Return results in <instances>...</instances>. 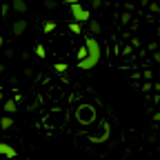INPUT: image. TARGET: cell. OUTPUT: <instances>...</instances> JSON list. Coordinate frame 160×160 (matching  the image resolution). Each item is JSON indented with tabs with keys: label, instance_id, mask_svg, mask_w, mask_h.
Wrapping results in <instances>:
<instances>
[{
	"label": "cell",
	"instance_id": "cell-1",
	"mask_svg": "<svg viewBox=\"0 0 160 160\" xmlns=\"http://www.w3.org/2000/svg\"><path fill=\"white\" fill-rule=\"evenodd\" d=\"M85 47H87V58L85 60H78V67L80 69H93L100 62V45L96 38H85Z\"/></svg>",
	"mask_w": 160,
	"mask_h": 160
},
{
	"label": "cell",
	"instance_id": "cell-2",
	"mask_svg": "<svg viewBox=\"0 0 160 160\" xmlns=\"http://www.w3.org/2000/svg\"><path fill=\"white\" fill-rule=\"evenodd\" d=\"M69 9H71V16H73V20L76 22H89V11L80 5V2H76V5H69Z\"/></svg>",
	"mask_w": 160,
	"mask_h": 160
},
{
	"label": "cell",
	"instance_id": "cell-3",
	"mask_svg": "<svg viewBox=\"0 0 160 160\" xmlns=\"http://www.w3.org/2000/svg\"><path fill=\"white\" fill-rule=\"evenodd\" d=\"M0 156H7V158L16 160V149L11 145H7V142H0Z\"/></svg>",
	"mask_w": 160,
	"mask_h": 160
},
{
	"label": "cell",
	"instance_id": "cell-4",
	"mask_svg": "<svg viewBox=\"0 0 160 160\" xmlns=\"http://www.w3.org/2000/svg\"><path fill=\"white\" fill-rule=\"evenodd\" d=\"M25 31H27V20H16V22H13V33L22 36Z\"/></svg>",
	"mask_w": 160,
	"mask_h": 160
},
{
	"label": "cell",
	"instance_id": "cell-5",
	"mask_svg": "<svg viewBox=\"0 0 160 160\" xmlns=\"http://www.w3.org/2000/svg\"><path fill=\"white\" fill-rule=\"evenodd\" d=\"M11 9L16 13H25L27 11V2H25V0H11Z\"/></svg>",
	"mask_w": 160,
	"mask_h": 160
},
{
	"label": "cell",
	"instance_id": "cell-6",
	"mask_svg": "<svg viewBox=\"0 0 160 160\" xmlns=\"http://www.w3.org/2000/svg\"><path fill=\"white\" fill-rule=\"evenodd\" d=\"M2 109H5V113L7 116H11V113H16V109H18V105H16V100H5V105H2Z\"/></svg>",
	"mask_w": 160,
	"mask_h": 160
},
{
	"label": "cell",
	"instance_id": "cell-7",
	"mask_svg": "<svg viewBox=\"0 0 160 160\" xmlns=\"http://www.w3.org/2000/svg\"><path fill=\"white\" fill-rule=\"evenodd\" d=\"M11 127H13V118H11V116H2V118H0V129L9 131Z\"/></svg>",
	"mask_w": 160,
	"mask_h": 160
},
{
	"label": "cell",
	"instance_id": "cell-8",
	"mask_svg": "<svg viewBox=\"0 0 160 160\" xmlns=\"http://www.w3.org/2000/svg\"><path fill=\"white\" fill-rule=\"evenodd\" d=\"M100 31H102V27H100L98 20H89V33H91V36H98Z\"/></svg>",
	"mask_w": 160,
	"mask_h": 160
},
{
	"label": "cell",
	"instance_id": "cell-9",
	"mask_svg": "<svg viewBox=\"0 0 160 160\" xmlns=\"http://www.w3.org/2000/svg\"><path fill=\"white\" fill-rule=\"evenodd\" d=\"M42 29H45V33H51V31L56 29V22H53V20H45V25H42Z\"/></svg>",
	"mask_w": 160,
	"mask_h": 160
},
{
	"label": "cell",
	"instance_id": "cell-10",
	"mask_svg": "<svg viewBox=\"0 0 160 160\" xmlns=\"http://www.w3.org/2000/svg\"><path fill=\"white\" fill-rule=\"evenodd\" d=\"M36 56H38V58H45V56H47V51H45L42 45H38V47H36Z\"/></svg>",
	"mask_w": 160,
	"mask_h": 160
},
{
	"label": "cell",
	"instance_id": "cell-11",
	"mask_svg": "<svg viewBox=\"0 0 160 160\" xmlns=\"http://www.w3.org/2000/svg\"><path fill=\"white\" fill-rule=\"evenodd\" d=\"M69 29H71V33H80V22H76V20H73V22L69 25Z\"/></svg>",
	"mask_w": 160,
	"mask_h": 160
},
{
	"label": "cell",
	"instance_id": "cell-12",
	"mask_svg": "<svg viewBox=\"0 0 160 160\" xmlns=\"http://www.w3.org/2000/svg\"><path fill=\"white\" fill-rule=\"evenodd\" d=\"M53 69L62 73V71H67V65H62V62H58V65H53Z\"/></svg>",
	"mask_w": 160,
	"mask_h": 160
},
{
	"label": "cell",
	"instance_id": "cell-13",
	"mask_svg": "<svg viewBox=\"0 0 160 160\" xmlns=\"http://www.w3.org/2000/svg\"><path fill=\"white\" fill-rule=\"evenodd\" d=\"M45 9H56V0H45Z\"/></svg>",
	"mask_w": 160,
	"mask_h": 160
},
{
	"label": "cell",
	"instance_id": "cell-14",
	"mask_svg": "<svg viewBox=\"0 0 160 160\" xmlns=\"http://www.w3.org/2000/svg\"><path fill=\"white\" fill-rule=\"evenodd\" d=\"M120 20H122V25H127L129 20H131V13H122V16H120Z\"/></svg>",
	"mask_w": 160,
	"mask_h": 160
},
{
	"label": "cell",
	"instance_id": "cell-15",
	"mask_svg": "<svg viewBox=\"0 0 160 160\" xmlns=\"http://www.w3.org/2000/svg\"><path fill=\"white\" fill-rule=\"evenodd\" d=\"M9 11H11L9 5H2V9H0V13H2V16H9Z\"/></svg>",
	"mask_w": 160,
	"mask_h": 160
},
{
	"label": "cell",
	"instance_id": "cell-16",
	"mask_svg": "<svg viewBox=\"0 0 160 160\" xmlns=\"http://www.w3.org/2000/svg\"><path fill=\"white\" fill-rule=\"evenodd\" d=\"M149 9H151V11H153V13H156V11H160V7H158V5H156V2H151V5H149Z\"/></svg>",
	"mask_w": 160,
	"mask_h": 160
},
{
	"label": "cell",
	"instance_id": "cell-17",
	"mask_svg": "<svg viewBox=\"0 0 160 160\" xmlns=\"http://www.w3.org/2000/svg\"><path fill=\"white\" fill-rule=\"evenodd\" d=\"M91 5H93V7H96V9H98V7H100V5H102V0H91Z\"/></svg>",
	"mask_w": 160,
	"mask_h": 160
},
{
	"label": "cell",
	"instance_id": "cell-18",
	"mask_svg": "<svg viewBox=\"0 0 160 160\" xmlns=\"http://www.w3.org/2000/svg\"><path fill=\"white\" fill-rule=\"evenodd\" d=\"M67 5H76V2H80V0H65Z\"/></svg>",
	"mask_w": 160,
	"mask_h": 160
},
{
	"label": "cell",
	"instance_id": "cell-19",
	"mask_svg": "<svg viewBox=\"0 0 160 160\" xmlns=\"http://www.w3.org/2000/svg\"><path fill=\"white\" fill-rule=\"evenodd\" d=\"M0 105H5V98H2V91H0Z\"/></svg>",
	"mask_w": 160,
	"mask_h": 160
},
{
	"label": "cell",
	"instance_id": "cell-20",
	"mask_svg": "<svg viewBox=\"0 0 160 160\" xmlns=\"http://www.w3.org/2000/svg\"><path fill=\"white\" fill-rule=\"evenodd\" d=\"M2 42H5V40H2V36H0V47H2Z\"/></svg>",
	"mask_w": 160,
	"mask_h": 160
},
{
	"label": "cell",
	"instance_id": "cell-21",
	"mask_svg": "<svg viewBox=\"0 0 160 160\" xmlns=\"http://www.w3.org/2000/svg\"><path fill=\"white\" fill-rule=\"evenodd\" d=\"M0 9H2V0H0Z\"/></svg>",
	"mask_w": 160,
	"mask_h": 160
}]
</instances>
